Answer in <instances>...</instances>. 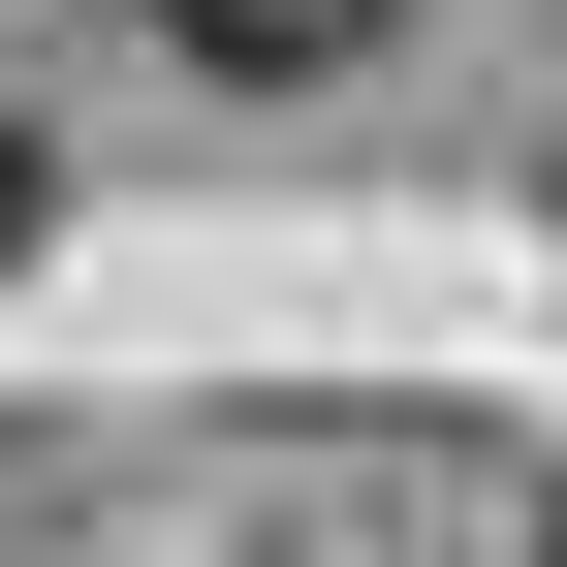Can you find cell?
Returning <instances> with one entry per match:
<instances>
[{"mask_svg": "<svg viewBox=\"0 0 567 567\" xmlns=\"http://www.w3.org/2000/svg\"><path fill=\"white\" fill-rule=\"evenodd\" d=\"M158 32H189V63H221V95H316V63H379V32H410V0H158Z\"/></svg>", "mask_w": 567, "mask_h": 567, "instance_id": "cell-1", "label": "cell"}, {"mask_svg": "<svg viewBox=\"0 0 567 567\" xmlns=\"http://www.w3.org/2000/svg\"><path fill=\"white\" fill-rule=\"evenodd\" d=\"M0 252H32V126H0Z\"/></svg>", "mask_w": 567, "mask_h": 567, "instance_id": "cell-2", "label": "cell"}]
</instances>
